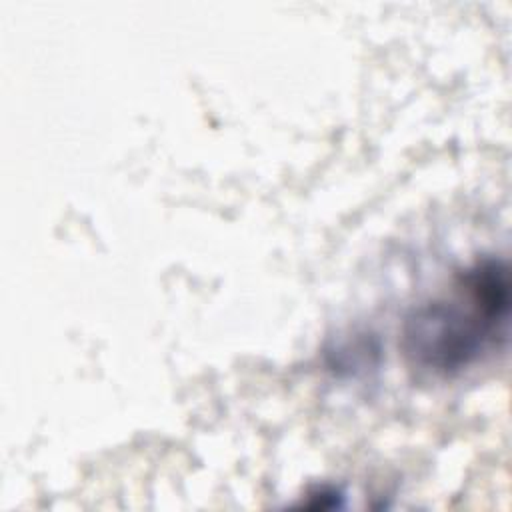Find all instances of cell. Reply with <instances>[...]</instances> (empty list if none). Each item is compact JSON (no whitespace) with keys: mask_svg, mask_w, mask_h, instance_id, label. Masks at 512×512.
Returning a JSON list of instances; mask_svg holds the SVG:
<instances>
[{"mask_svg":"<svg viewBox=\"0 0 512 512\" xmlns=\"http://www.w3.org/2000/svg\"><path fill=\"white\" fill-rule=\"evenodd\" d=\"M506 318V266L488 258L464 270L448 296L418 306L408 316L402 348L410 366L432 376H452L504 336Z\"/></svg>","mask_w":512,"mask_h":512,"instance_id":"cell-1","label":"cell"}]
</instances>
